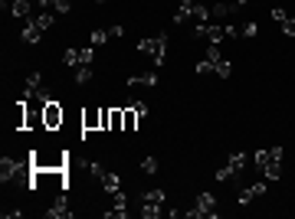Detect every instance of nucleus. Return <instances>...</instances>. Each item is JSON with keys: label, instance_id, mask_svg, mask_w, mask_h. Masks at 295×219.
<instances>
[{"label": "nucleus", "instance_id": "obj_1", "mask_svg": "<svg viewBox=\"0 0 295 219\" xmlns=\"http://www.w3.org/2000/svg\"><path fill=\"white\" fill-rule=\"evenodd\" d=\"M187 216L190 219H217V197H213V193H207V190H204V193H197V199H194V206L187 209Z\"/></svg>", "mask_w": 295, "mask_h": 219}, {"label": "nucleus", "instance_id": "obj_2", "mask_svg": "<svg viewBox=\"0 0 295 219\" xmlns=\"http://www.w3.org/2000/svg\"><path fill=\"white\" fill-rule=\"evenodd\" d=\"M33 170V160L30 164H20L17 157H3L0 160V183H20V174Z\"/></svg>", "mask_w": 295, "mask_h": 219}, {"label": "nucleus", "instance_id": "obj_3", "mask_svg": "<svg viewBox=\"0 0 295 219\" xmlns=\"http://www.w3.org/2000/svg\"><path fill=\"white\" fill-rule=\"evenodd\" d=\"M63 118H66V111H63V105H59L56 99L43 101V128H46V131H56V128H63Z\"/></svg>", "mask_w": 295, "mask_h": 219}, {"label": "nucleus", "instance_id": "obj_4", "mask_svg": "<svg viewBox=\"0 0 295 219\" xmlns=\"http://www.w3.org/2000/svg\"><path fill=\"white\" fill-rule=\"evenodd\" d=\"M46 216H49V219H69V216H72V209H69V197H66V190H59V193H56L53 206L46 209Z\"/></svg>", "mask_w": 295, "mask_h": 219}, {"label": "nucleus", "instance_id": "obj_5", "mask_svg": "<svg viewBox=\"0 0 295 219\" xmlns=\"http://www.w3.org/2000/svg\"><path fill=\"white\" fill-rule=\"evenodd\" d=\"M138 53H151V56H164L167 53V36H148V40H141L138 43Z\"/></svg>", "mask_w": 295, "mask_h": 219}, {"label": "nucleus", "instance_id": "obj_6", "mask_svg": "<svg viewBox=\"0 0 295 219\" xmlns=\"http://www.w3.org/2000/svg\"><path fill=\"white\" fill-rule=\"evenodd\" d=\"M266 190H269V180H262V183H252V186H243V190H240V197H236V203H240V206H250L252 199L262 197Z\"/></svg>", "mask_w": 295, "mask_h": 219}, {"label": "nucleus", "instance_id": "obj_7", "mask_svg": "<svg viewBox=\"0 0 295 219\" xmlns=\"http://www.w3.org/2000/svg\"><path fill=\"white\" fill-rule=\"evenodd\" d=\"M82 131H102V108L82 111Z\"/></svg>", "mask_w": 295, "mask_h": 219}, {"label": "nucleus", "instance_id": "obj_8", "mask_svg": "<svg viewBox=\"0 0 295 219\" xmlns=\"http://www.w3.org/2000/svg\"><path fill=\"white\" fill-rule=\"evenodd\" d=\"M112 199H115V203H112V209H105V216H109V219H112V216L125 219V216H128V197L118 190V193H112Z\"/></svg>", "mask_w": 295, "mask_h": 219}, {"label": "nucleus", "instance_id": "obj_9", "mask_svg": "<svg viewBox=\"0 0 295 219\" xmlns=\"http://www.w3.org/2000/svg\"><path fill=\"white\" fill-rule=\"evenodd\" d=\"M141 219H158L164 216V203H151V199H141V209H138Z\"/></svg>", "mask_w": 295, "mask_h": 219}, {"label": "nucleus", "instance_id": "obj_10", "mask_svg": "<svg viewBox=\"0 0 295 219\" xmlns=\"http://www.w3.org/2000/svg\"><path fill=\"white\" fill-rule=\"evenodd\" d=\"M20 40H23V43H30V46H36L40 40H43V30H40V26L30 20V23H26V26L20 30Z\"/></svg>", "mask_w": 295, "mask_h": 219}, {"label": "nucleus", "instance_id": "obj_11", "mask_svg": "<svg viewBox=\"0 0 295 219\" xmlns=\"http://www.w3.org/2000/svg\"><path fill=\"white\" fill-rule=\"evenodd\" d=\"M236 10H240L236 3H220V0L213 3V7H210V13H213V20H227L229 13H236Z\"/></svg>", "mask_w": 295, "mask_h": 219}, {"label": "nucleus", "instance_id": "obj_12", "mask_svg": "<svg viewBox=\"0 0 295 219\" xmlns=\"http://www.w3.org/2000/svg\"><path fill=\"white\" fill-rule=\"evenodd\" d=\"M30 10H33L30 0H10V13L17 17V20H26V17H30Z\"/></svg>", "mask_w": 295, "mask_h": 219}, {"label": "nucleus", "instance_id": "obj_13", "mask_svg": "<svg viewBox=\"0 0 295 219\" xmlns=\"http://www.w3.org/2000/svg\"><path fill=\"white\" fill-rule=\"evenodd\" d=\"M194 3H197V0H181V7L174 10V23H187V20H190V13H194Z\"/></svg>", "mask_w": 295, "mask_h": 219}, {"label": "nucleus", "instance_id": "obj_14", "mask_svg": "<svg viewBox=\"0 0 295 219\" xmlns=\"http://www.w3.org/2000/svg\"><path fill=\"white\" fill-rule=\"evenodd\" d=\"M33 23H36V26H40V30H53V23H56V10H46V13H36V17H33Z\"/></svg>", "mask_w": 295, "mask_h": 219}, {"label": "nucleus", "instance_id": "obj_15", "mask_svg": "<svg viewBox=\"0 0 295 219\" xmlns=\"http://www.w3.org/2000/svg\"><path fill=\"white\" fill-rule=\"evenodd\" d=\"M128 85H148V88H154V85H158V72H141V76H131Z\"/></svg>", "mask_w": 295, "mask_h": 219}, {"label": "nucleus", "instance_id": "obj_16", "mask_svg": "<svg viewBox=\"0 0 295 219\" xmlns=\"http://www.w3.org/2000/svg\"><path fill=\"white\" fill-rule=\"evenodd\" d=\"M204 40H207V43H223V40H227V30H223V26H213V23H207V36H204Z\"/></svg>", "mask_w": 295, "mask_h": 219}, {"label": "nucleus", "instance_id": "obj_17", "mask_svg": "<svg viewBox=\"0 0 295 219\" xmlns=\"http://www.w3.org/2000/svg\"><path fill=\"white\" fill-rule=\"evenodd\" d=\"M109 131H125V111H121V108H112V115H109Z\"/></svg>", "mask_w": 295, "mask_h": 219}, {"label": "nucleus", "instance_id": "obj_18", "mask_svg": "<svg viewBox=\"0 0 295 219\" xmlns=\"http://www.w3.org/2000/svg\"><path fill=\"white\" fill-rule=\"evenodd\" d=\"M102 186H105V193H118V190H121V177L112 170V174L102 177Z\"/></svg>", "mask_w": 295, "mask_h": 219}, {"label": "nucleus", "instance_id": "obj_19", "mask_svg": "<svg viewBox=\"0 0 295 219\" xmlns=\"http://www.w3.org/2000/svg\"><path fill=\"white\" fill-rule=\"evenodd\" d=\"M227 164L233 167V174L240 177L243 170H246V154H243V151H236V154H229V160H227Z\"/></svg>", "mask_w": 295, "mask_h": 219}, {"label": "nucleus", "instance_id": "obj_20", "mask_svg": "<svg viewBox=\"0 0 295 219\" xmlns=\"http://www.w3.org/2000/svg\"><path fill=\"white\" fill-rule=\"evenodd\" d=\"M72 79H76V85H89V82L95 79V72H92V66H79Z\"/></svg>", "mask_w": 295, "mask_h": 219}, {"label": "nucleus", "instance_id": "obj_21", "mask_svg": "<svg viewBox=\"0 0 295 219\" xmlns=\"http://www.w3.org/2000/svg\"><path fill=\"white\" fill-rule=\"evenodd\" d=\"M121 111H125V131H135V128H138V118H141V115L135 111V105H128V108H121Z\"/></svg>", "mask_w": 295, "mask_h": 219}, {"label": "nucleus", "instance_id": "obj_22", "mask_svg": "<svg viewBox=\"0 0 295 219\" xmlns=\"http://www.w3.org/2000/svg\"><path fill=\"white\" fill-rule=\"evenodd\" d=\"M262 177H266L269 183L282 180V164H266V167H262Z\"/></svg>", "mask_w": 295, "mask_h": 219}, {"label": "nucleus", "instance_id": "obj_23", "mask_svg": "<svg viewBox=\"0 0 295 219\" xmlns=\"http://www.w3.org/2000/svg\"><path fill=\"white\" fill-rule=\"evenodd\" d=\"M158 170H161V164H158V157H141V174L154 177Z\"/></svg>", "mask_w": 295, "mask_h": 219}, {"label": "nucleus", "instance_id": "obj_24", "mask_svg": "<svg viewBox=\"0 0 295 219\" xmlns=\"http://www.w3.org/2000/svg\"><path fill=\"white\" fill-rule=\"evenodd\" d=\"M63 66H69V69L82 66V62H79V49H66V53H63Z\"/></svg>", "mask_w": 295, "mask_h": 219}, {"label": "nucleus", "instance_id": "obj_25", "mask_svg": "<svg viewBox=\"0 0 295 219\" xmlns=\"http://www.w3.org/2000/svg\"><path fill=\"white\" fill-rule=\"evenodd\" d=\"M213 72H217L220 79H229V76H233V62H229V59H220V62H217V69H213Z\"/></svg>", "mask_w": 295, "mask_h": 219}, {"label": "nucleus", "instance_id": "obj_26", "mask_svg": "<svg viewBox=\"0 0 295 219\" xmlns=\"http://www.w3.org/2000/svg\"><path fill=\"white\" fill-rule=\"evenodd\" d=\"M141 199H151V203H164V190L161 186H151V190H144Z\"/></svg>", "mask_w": 295, "mask_h": 219}, {"label": "nucleus", "instance_id": "obj_27", "mask_svg": "<svg viewBox=\"0 0 295 219\" xmlns=\"http://www.w3.org/2000/svg\"><path fill=\"white\" fill-rule=\"evenodd\" d=\"M92 59H95V46H86V49H79V62H82V66H92Z\"/></svg>", "mask_w": 295, "mask_h": 219}, {"label": "nucleus", "instance_id": "obj_28", "mask_svg": "<svg viewBox=\"0 0 295 219\" xmlns=\"http://www.w3.org/2000/svg\"><path fill=\"white\" fill-rule=\"evenodd\" d=\"M213 69H217V62H210V59H200V62H197V76H210V72H213Z\"/></svg>", "mask_w": 295, "mask_h": 219}, {"label": "nucleus", "instance_id": "obj_29", "mask_svg": "<svg viewBox=\"0 0 295 219\" xmlns=\"http://www.w3.org/2000/svg\"><path fill=\"white\" fill-rule=\"evenodd\" d=\"M252 164H256V167L262 170V167L269 164V151H256V154H252Z\"/></svg>", "mask_w": 295, "mask_h": 219}, {"label": "nucleus", "instance_id": "obj_30", "mask_svg": "<svg viewBox=\"0 0 295 219\" xmlns=\"http://www.w3.org/2000/svg\"><path fill=\"white\" fill-rule=\"evenodd\" d=\"M105 40H109V30H92V46H95V49L105 43Z\"/></svg>", "mask_w": 295, "mask_h": 219}, {"label": "nucleus", "instance_id": "obj_31", "mask_svg": "<svg viewBox=\"0 0 295 219\" xmlns=\"http://www.w3.org/2000/svg\"><path fill=\"white\" fill-rule=\"evenodd\" d=\"M89 174H92V177H95V180H102V177H105V174H109V170H105V167H102V164H98V160H92V164H89Z\"/></svg>", "mask_w": 295, "mask_h": 219}, {"label": "nucleus", "instance_id": "obj_32", "mask_svg": "<svg viewBox=\"0 0 295 219\" xmlns=\"http://www.w3.org/2000/svg\"><path fill=\"white\" fill-rule=\"evenodd\" d=\"M207 59H210V62H220V59H223V53H220V46H217V43H210V46H207Z\"/></svg>", "mask_w": 295, "mask_h": 219}, {"label": "nucleus", "instance_id": "obj_33", "mask_svg": "<svg viewBox=\"0 0 295 219\" xmlns=\"http://www.w3.org/2000/svg\"><path fill=\"white\" fill-rule=\"evenodd\" d=\"M243 36H246V40H256V36H259V23H246V26H243Z\"/></svg>", "mask_w": 295, "mask_h": 219}, {"label": "nucleus", "instance_id": "obj_34", "mask_svg": "<svg viewBox=\"0 0 295 219\" xmlns=\"http://www.w3.org/2000/svg\"><path fill=\"white\" fill-rule=\"evenodd\" d=\"M53 10H56V13H63V17H66V13L72 10V0H56V3H53Z\"/></svg>", "mask_w": 295, "mask_h": 219}, {"label": "nucleus", "instance_id": "obj_35", "mask_svg": "<svg viewBox=\"0 0 295 219\" xmlns=\"http://www.w3.org/2000/svg\"><path fill=\"white\" fill-rule=\"evenodd\" d=\"M233 177H236V174H233V167H220V170H217V180H220V183H223V180H233Z\"/></svg>", "mask_w": 295, "mask_h": 219}, {"label": "nucleus", "instance_id": "obj_36", "mask_svg": "<svg viewBox=\"0 0 295 219\" xmlns=\"http://www.w3.org/2000/svg\"><path fill=\"white\" fill-rule=\"evenodd\" d=\"M272 20H275V23L289 20V13H285V7H272Z\"/></svg>", "mask_w": 295, "mask_h": 219}, {"label": "nucleus", "instance_id": "obj_37", "mask_svg": "<svg viewBox=\"0 0 295 219\" xmlns=\"http://www.w3.org/2000/svg\"><path fill=\"white\" fill-rule=\"evenodd\" d=\"M282 33L285 36H295V20L289 17V20H282Z\"/></svg>", "mask_w": 295, "mask_h": 219}, {"label": "nucleus", "instance_id": "obj_38", "mask_svg": "<svg viewBox=\"0 0 295 219\" xmlns=\"http://www.w3.org/2000/svg\"><path fill=\"white\" fill-rule=\"evenodd\" d=\"M128 105H135V111H138L141 118H144V115H148V105H144V101H128Z\"/></svg>", "mask_w": 295, "mask_h": 219}, {"label": "nucleus", "instance_id": "obj_39", "mask_svg": "<svg viewBox=\"0 0 295 219\" xmlns=\"http://www.w3.org/2000/svg\"><path fill=\"white\" fill-rule=\"evenodd\" d=\"M109 115H112V108H102V131H109Z\"/></svg>", "mask_w": 295, "mask_h": 219}, {"label": "nucleus", "instance_id": "obj_40", "mask_svg": "<svg viewBox=\"0 0 295 219\" xmlns=\"http://www.w3.org/2000/svg\"><path fill=\"white\" fill-rule=\"evenodd\" d=\"M223 30H227V40H236V36H240V30H236V26H223Z\"/></svg>", "mask_w": 295, "mask_h": 219}, {"label": "nucleus", "instance_id": "obj_41", "mask_svg": "<svg viewBox=\"0 0 295 219\" xmlns=\"http://www.w3.org/2000/svg\"><path fill=\"white\" fill-rule=\"evenodd\" d=\"M109 36H115V40H118V36H125V26H112Z\"/></svg>", "mask_w": 295, "mask_h": 219}]
</instances>
